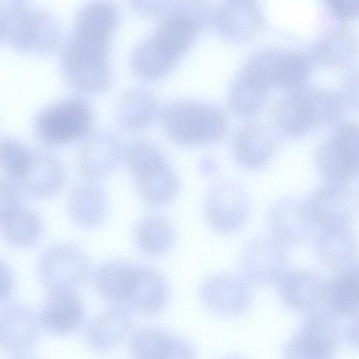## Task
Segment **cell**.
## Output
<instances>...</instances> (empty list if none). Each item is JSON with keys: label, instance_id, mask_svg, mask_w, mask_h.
Returning <instances> with one entry per match:
<instances>
[{"label": "cell", "instance_id": "obj_10", "mask_svg": "<svg viewBox=\"0 0 359 359\" xmlns=\"http://www.w3.org/2000/svg\"><path fill=\"white\" fill-rule=\"evenodd\" d=\"M286 255L282 243L271 236L249 240L239 255L241 276L250 284L266 285L285 273Z\"/></svg>", "mask_w": 359, "mask_h": 359}, {"label": "cell", "instance_id": "obj_40", "mask_svg": "<svg viewBox=\"0 0 359 359\" xmlns=\"http://www.w3.org/2000/svg\"><path fill=\"white\" fill-rule=\"evenodd\" d=\"M327 4L334 14L340 19L359 15V0H328Z\"/></svg>", "mask_w": 359, "mask_h": 359}, {"label": "cell", "instance_id": "obj_23", "mask_svg": "<svg viewBox=\"0 0 359 359\" xmlns=\"http://www.w3.org/2000/svg\"><path fill=\"white\" fill-rule=\"evenodd\" d=\"M132 327L133 320L126 306L117 304L92 321L87 330V341L95 351L105 352L121 342Z\"/></svg>", "mask_w": 359, "mask_h": 359}, {"label": "cell", "instance_id": "obj_19", "mask_svg": "<svg viewBox=\"0 0 359 359\" xmlns=\"http://www.w3.org/2000/svg\"><path fill=\"white\" fill-rule=\"evenodd\" d=\"M66 182V171L61 161L45 151H33L29 167L18 187L30 196L46 198L58 194Z\"/></svg>", "mask_w": 359, "mask_h": 359}, {"label": "cell", "instance_id": "obj_36", "mask_svg": "<svg viewBox=\"0 0 359 359\" xmlns=\"http://www.w3.org/2000/svg\"><path fill=\"white\" fill-rule=\"evenodd\" d=\"M268 88L243 72L232 90L233 109L243 116L255 114L262 109L266 100Z\"/></svg>", "mask_w": 359, "mask_h": 359}, {"label": "cell", "instance_id": "obj_35", "mask_svg": "<svg viewBox=\"0 0 359 359\" xmlns=\"http://www.w3.org/2000/svg\"><path fill=\"white\" fill-rule=\"evenodd\" d=\"M151 37L137 45L130 56L134 72L147 79H156L166 74L175 62Z\"/></svg>", "mask_w": 359, "mask_h": 359}, {"label": "cell", "instance_id": "obj_13", "mask_svg": "<svg viewBox=\"0 0 359 359\" xmlns=\"http://www.w3.org/2000/svg\"><path fill=\"white\" fill-rule=\"evenodd\" d=\"M122 154L119 139L108 130L89 135L81 145L76 157L79 172L86 178L100 179L109 175Z\"/></svg>", "mask_w": 359, "mask_h": 359}, {"label": "cell", "instance_id": "obj_21", "mask_svg": "<svg viewBox=\"0 0 359 359\" xmlns=\"http://www.w3.org/2000/svg\"><path fill=\"white\" fill-rule=\"evenodd\" d=\"M84 306L73 290L50 292L41 314V321L51 333L63 334L76 330L84 318Z\"/></svg>", "mask_w": 359, "mask_h": 359}, {"label": "cell", "instance_id": "obj_27", "mask_svg": "<svg viewBox=\"0 0 359 359\" xmlns=\"http://www.w3.org/2000/svg\"><path fill=\"white\" fill-rule=\"evenodd\" d=\"M275 118L285 133L298 135L313 128L311 103L306 88L290 90L278 102Z\"/></svg>", "mask_w": 359, "mask_h": 359}, {"label": "cell", "instance_id": "obj_37", "mask_svg": "<svg viewBox=\"0 0 359 359\" xmlns=\"http://www.w3.org/2000/svg\"><path fill=\"white\" fill-rule=\"evenodd\" d=\"M32 154L33 150L15 140H2L0 146V162L1 170L7 180L18 186L29 167Z\"/></svg>", "mask_w": 359, "mask_h": 359}, {"label": "cell", "instance_id": "obj_12", "mask_svg": "<svg viewBox=\"0 0 359 359\" xmlns=\"http://www.w3.org/2000/svg\"><path fill=\"white\" fill-rule=\"evenodd\" d=\"M306 206L311 219L325 229L346 228L355 216L358 203L350 191L332 185L316 191Z\"/></svg>", "mask_w": 359, "mask_h": 359}, {"label": "cell", "instance_id": "obj_25", "mask_svg": "<svg viewBox=\"0 0 359 359\" xmlns=\"http://www.w3.org/2000/svg\"><path fill=\"white\" fill-rule=\"evenodd\" d=\"M273 148V142L265 129L248 126L237 135L233 143V155L241 167L255 170L269 162Z\"/></svg>", "mask_w": 359, "mask_h": 359}, {"label": "cell", "instance_id": "obj_24", "mask_svg": "<svg viewBox=\"0 0 359 359\" xmlns=\"http://www.w3.org/2000/svg\"><path fill=\"white\" fill-rule=\"evenodd\" d=\"M221 31L233 40H244L256 32L261 22L258 6L249 1H228L215 13Z\"/></svg>", "mask_w": 359, "mask_h": 359}, {"label": "cell", "instance_id": "obj_9", "mask_svg": "<svg viewBox=\"0 0 359 359\" xmlns=\"http://www.w3.org/2000/svg\"><path fill=\"white\" fill-rule=\"evenodd\" d=\"M37 274L41 284L50 292L74 291L88 278L89 263L78 247L57 244L41 254L37 264Z\"/></svg>", "mask_w": 359, "mask_h": 359}, {"label": "cell", "instance_id": "obj_32", "mask_svg": "<svg viewBox=\"0 0 359 359\" xmlns=\"http://www.w3.org/2000/svg\"><path fill=\"white\" fill-rule=\"evenodd\" d=\"M324 305L335 317L359 314V285L348 271L326 283Z\"/></svg>", "mask_w": 359, "mask_h": 359}, {"label": "cell", "instance_id": "obj_5", "mask_svg": "<svg viewBox=\"0 0 359 359\" xmlns=\"http://www.w3.org/2000/svg\"><path fill=\"white\" fill-rule=\"evenodd\" d=\"M214 13L203 2L183 1L171 8L152 38L175 60L184 53L198 31L212 21Z\"/></svg>", "mask_w": 359, "mask_h": 359}, {"label": "cell", "instance_id": "obj_31", "mask_svg": "<svg viewBox=\"0 0 359 359\" xmlns=\"http://www.w3.org/2000/svg\"><path fill=\"white\" fill-rule=\"evenodd\" d=\"M319 258L327 266L339 267L348 264L357 252V243L346 228L325 229L316 245Z\"/></svg>", "mask_w": 359, "mask_h": 359}, {"label": "cell", "instance_id": "obj_28", "mask_svg": "<svg viewBox=\"0 0 359 359\" xmlns=\"http://www.w3.org/2000/svg\"><path fill=\"white\" fill-rule=\"evenodd\" d=\"M1 232L6 243L15 248H27L41 238L43 224L39 215L20 207L0 218Z\"/></svg>", "mask_w": 359, "mask_h": 359}, {"label": "cell", "instance_id": "obj_34", "mask_svg": "<svg viewBox=\"0 0 359 359\" xmlns=\"http://www.w3.org/2000/svg\"><path fill=\"white\" fill-rule=\"evenodd\" d=\"M311 73V62L300 50H277L272 69V85L292 90L302 87Z\"/></svg>", "mask_w": 359, "mask_h": 359}, {"label": "cell", "instance_id": "obj_42", "mask_svg": "<svg viewBox=\"0 0 359 359\" xmlns=\"http://www.w3.org/2000/svg\"><path fill=\"white\" fill-rule=\"evenodd\" d=\"M13 277L8 267L1 263V300L3 302L9 296L13 287Z\"/></svg>", "mask_w": 359, "mask_h": 359}, {"label": "cell", "instance_id": "obj_20", "mask_svg": "<svg viewBox=\"0 0 359 359\" xmlns=\"http://www.w3.org/2000/svg\"><path fill=\"white\" fill-rule=\"evenodd\" d=\"M39 334V320L34 311L23 304L6 307L0 318V343L11 353L24 352L33 346Z\"/></svg>", "mask_w": 359, "mask_h": 359}, {"label": "cell", "instance_id": "obj_44", "mask_svg": "<svg viewBox=\"0 0 359 359\" xmlns=\"http://www.w3.org/2000/svg\"><path fill=\"white\" fill-rule=\"evenodd\" d=\"M225 359H243V358H238V357H229V358H225Z\"/></svg>", "mask_w": 359, "mask_h": 359}, {"label": "cell", "instance_id": "obj_14", "mask_svg": "<svg viewBox=\"0 0 359 359\" xmlns=\"http://www.w3.org/2000/svg\"><path fill=\"white\" fill-rule=\"evenodd\" d=\"M326 283L308 271L285 272L278 280V292L282 302L290 310L307 314L324 305Z\"/></svg>", "mask_w": 359, "mask_h": 359}, {"label": "cell", "instance_id": "obj_8", "mask_svg": "<svg viewBox=\"0 0 359 359\" xmlns=\"http://www.w3.org/2000/svg\"><path fill=\"white\" fill-rule=\"evenodd\" d=\"M250 210L245 189L233 180H222L214 184L205 196V219L217 233H232L242 228Z\"/></svg>", "mask_w": 359, "mask_h": 359}, {"label": "cell", "instance_id": "obj_17", "mask_svg": "<svg viewBox=\"0 0 359 359\" xmlns=\"http://www.w3.org/2000/svg\"><path fill=\"white\" fill-rule=\"evenodd\" d=\"M169 297L164 277L148 266H135L124 306L143 315H155L165 306Z\"/></svg>", "mask_w": 359, "mask_h": 359}, {"label": "cell", "instance_id": "obj_33", "mask_svg": "<svg viewBox=\"0 0 359 359\" xmlns=\"http://www.w3.org/2000/svg\"><path fill=\"white\" fill-rule=\"evenodd\" d=\"M358 51V43L353 34L341 27L327 34L313 47L312 53L321 63L340 67L351 62Z\"/></svg>", "mask_w": 359, "mask_h": 359}, {"label": "cell", "instance_id": "obj_3", "mask_svg": "<svg viewBox=\"0 0 359 359\" xmlns=\"http://www.w3.org/2000/svg\"><path fill=\"white\" fill-rule=\"evenodd\" d=\"M163 124L173 141L184 145L208 144L224 134L226 121L218 108L204 103L177 102L163 113Z\"/></svg>", "mask_w": 359, "mask_h": 359}, {"label": "cell", "instance_id": "obj_18", "mask_svg": "<svg viewBox=\"0 0 359 359\" xmlns=\"http://www.w3.org/2000/svg\"><path fill=\"white\" fill-rule=\"evenodd\" d=\"M311 220L307 206L290 197L276 201L267 215L271 236L281 243H297L305 240L311 231Z\"/></svg>", "mask_w": 359, "mask_h": 359}, {"label": "cell", "instance_id": "obj_26", "mask_svg": "<svg viewBox=\"0 0 359 359\" xmlns=\"http://www.w3.org/2000/svg\"><path fill=\"white\" fill-rule=\"evenodd\" d=\"M134 238L138 249L150 257L168 252L175 241V231L171 222L158 214H148L136 224Z\"/></svg>", "mask_w": 359, "mask_h": 359}, {"label": "cell", "instance_id": "obj_43", "mask_svg": "<svg viewBox=\"0 0 359 359\" xmlns=\"http://www.w3.org/2000/svg\"><path fill=\"white\" fill-rule=\"evenodd\" d=\"M348 272L359 285V264L355 266L353 269L348 271Z\"/></svg>", "mask_w": 359, "mask_h": 359}, {"label": "cell", "instance_id": "obj_38", "mask_svg": "<svg viewBox=\"0 0 359 359\" xmlns=\"http://www.w3.org/2000/svg\"><path fill=\"white\" fill-rule=\"evenodd\" d=\"M0 218L20 208V196L19 187L8 180H2L0 187Z\"/></svg>", "mask_w": 359, "mask_h": 359}, {"label": "cell", "instance_id": "obj_6", "mask_svg": "<svg viewBox=\"0 0 359 359\" xmlns=\"http://www.w3.org/2000/svg\"><path fill=\"white\" fill-rule=\"evenodd\" d=\"M341 339L335 316L322 309L308 314L287 343L284 359H332Z\"/></svg>", "mask_w": 359, "mask_h": 359}, {"label": "cell", "instance_id": "obj_11", "mask_svg": "<svg viewBox=\"0 0 359 359\" xmlns=\"http://www.w3.org/2000/svg\"><path fill=\"white\" fill-rule=\"evenodd\" d=\"M200 294L207 307L228 316L244 313L252 300L251 285L242 276L226 273L206 278L201 285Z\"/></svg>", "mask_w": 359, "mask_h": 359}, {"label": "cell", "instance_id": "obj_41", "mask_svg": "<svg viewBox=\"0 0 359 359\" xmlns=\"http://www.w3.org/2000/svg\"><path fill=\"white\" fill-rule=\"evenodd\" d=\"M344 337L348 344L359 349V314L345 328Z\"/></svg>", "mask_w": 359, "mask_h": 359}, {"label": "cell", "instance_id": "obj_45", "mask_svg": "<svg viewBox=\"0 0 359 359\" xmlns=\"http://www.w3.org/2000/svg\"><path fill=\"white\" fill-rule=\"evenodd\" d=\"M22 359H25V358H22Z\"/></svg>", "mask_w": 359, "mask_h": 359}, {"label": "cell", "instance_id": "obj_15", "mask_svg": "<svg viewBox=\"0 0 359 359\" xmlns=\"http://www.w3.org/2000/svg\"><path fill=\"white\" fill-rule=\"evenodd\" d=\"M130 352L133 359H195L196 355L187 339L155 327L137 332Z\"/></svg>", "mask_w": 359, "mask_h": 359}, {"label": "cell", "instance_id": "obj_30", "mask_svg": "<svg viewBox=\"0 0 359 359\" xmlns=\"http://www.w3.org/2000/svg\"><path fill=\"white\" fill-rule=\"evenodd\" d=\"M156 109L154 96L145 88L135 87L120 97L116 107V117L119 124L126 128H141L153 120Z\"/></svg>", "mask_w": 359, "mask_h": 359}, {"label": "cell", "instance_id": "obj_7", "mask_svg": "<svg viewBox=\"0 0 359 359\" xmlns=\"http://www.w3.org/2000/svg\"><path fill=\"white\" fill-rule=\"evenodd\" d=\"M318 170L330 181L339 183L359 170V123H339L319 147L316 155Z\"/></svg>", "mask_w": 359, "mask_h": 359}, {"label": "cell", "instance_id": "obj_22", "mask_svg": "<svg viewBox=\"0 0 359 359\" xmlns=\"http://www.w3.org/2000/svg\"><path fill=\"white\" fill-rule=\"evenodd\" d=\"M67 210L72 221L83 228H95L106 219L109 201L104 190L93 182L76 186L67 201Z\"/></svg>", "mask_w": 359, "mask_h": 359}, {"label": "cell", "instance_id": "obj_4", "mask_svg": "<svg viewBox=\"0 0 359 359\" xmlns=\"http://www.w3.org/2000/svg\"><path fill=\"white\" fill-rule=\"evenodd\" d=\"M92 121L88 102L81 97L69 96L40 109L34 120V129L42 143L55 146L82 137Z\"/></svg>", "mask_w": 359, "mask_h": 359}, {"label": "cell", "instance_id": "obj_1", "mask_svg": "<svg viewBox=\"0 0 359 359\" xmlns=\"http://www.w3.org/2000/svg\"><path fill=\"white\" fill-rule=\"evenodd\" d=\"M118 18L117 6L107 1L89 2L79 10L61 60L63 74L74 87L95 92L109 85V50Z\"/></svg>", "mask_w": 359, "mask_h": 359}, {"label": "cell", "instance_id": "obj_39", "mask_svg": "<svg viewBox=\"0 0 359 359\" xmlns=\"http://www.w3.org/2000/svg\"><path fill=\"white\" fill-rule=\"evenodd\" d=\"M343 97L350 107L359 109V69L351 72L345 79Z\"/></svg>", "mask_w": 359, "mask_h": 359}, {"label": "cell", "instance_id": "obj_29", "mask_svg": "<svg viewBox=\"0 0 359 359\" xmlns=\"http://www.w3.org/2000/svg\"><path fill=\"white\" fill-rule=\"evenodd\" d=\"M133 265L112 260L102 264L95 271L93 282L97 292L104 299L124 306L129 292Z\"/></svg>", "mask_w": 359, "mask_h": 359}, {"label": "cell", "instance_id": "obj_16", "mask_svg": "<svg viewBox=\"0 0 359 359\" xmlns=\"http://www.w3.org/2000/svg\"><path fill=\"white\" fill-rule=\"evenodd\" d=\"M137 193L147 203L158 206L177 196L179 178L165 156L131 171Z\"/></svg>", "mask_w": 359, "mask_h": 359}, {"label": "cell", "instance_id": "obj_2", "mask_svg": "<svg viewBox=\"0 0 359 359\" xmlns=\"http://www.w3.org/2000/svg\"><path fill=\"white\" fill-rule=\"evenodd\" d=\"M1 38L15 48L44 53L53 50L60 36L58 23L51 14L12 1L1 6Z\"/></svg>", "mask_w": 359, "mask_h": 359}]
</instances>
